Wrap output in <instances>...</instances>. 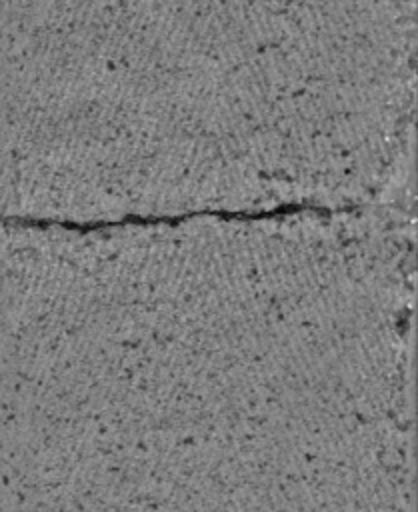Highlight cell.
Here are the masks:
<instances>
[{
  "instance_id": "obj_1",
  "label": "cell",
  "mask_w": 418,
  "mask_h": 512,
  "mask_svg": "<svg viewBox=\"0 0 418 512\" xmlns=\"http://www.w3.org/2000/svg\"><path fill=\"white\" fill-rule=\"evenodd\" d=\"M358 202L340 206H328L314 200L280 202L274 206L258 208H186L178 212H128L118 218H92V220H64V232L76 236L102 234L122 228H156V226H180L192 220H220V222H264V220H286L292 216H316L334 218L340 214H356Z\"/></svg>"
}]
</instances>
